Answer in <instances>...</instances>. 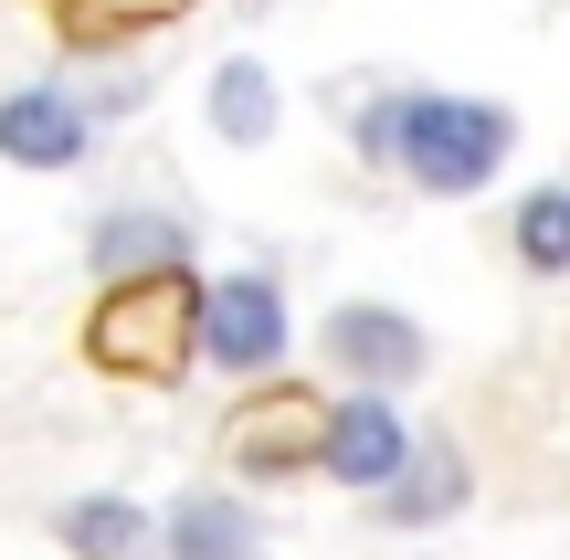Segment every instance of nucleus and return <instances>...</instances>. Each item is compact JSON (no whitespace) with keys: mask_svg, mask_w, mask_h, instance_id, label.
I'll use <instances>...</instances> for the list:
<instances>
[{"mask_svg":"<svg viewBox=\"0 0 570 560\" xmlns=\"http://www.w3.org/2000/svg\"><path fill=\"white\" fill-rule=\"evenodd\" d=\"M360 148L402 159L423 190H487L497 159H508V117L475 96H381L360 106Z\"/></svg>","mask_w":570,"mask_h":560,"instance_id":"nucleus-1","label":"nucleus"},{"mask_svg":"<svg viewBox=\"0 0 570 560\" xmlns=\"http://www.w3.org/2000/svg\"><path fill=\"white\" fill-rule=\"evenodd\" d=\"M75 11V32L96 42V32H138V21H169V11H190V0H63Z\"/></svg>","mask_w":570,"mask_h":560,"instance_id":"nucleus-14","label":"nucleus"},{"mask_svg":"<svg viewBox=\"0 0 570 560\" xmlns=\"http://www.w3.org/2000/svg\"><path fill=\"white\" fill-rule=\"evenodd\" d=\"M327 444V402L317 392H265L233 413V465L244 477H296V465H317Z\"/></svg>","mask_w":570,"mask_h":560,"instance_id":"nucleus-4","label":"nucleus"},{"mask_svg":"<svg viewBox=\"0 0 570 560\" xmlns=\"http://www.w3.org/2000/svg\"><path fill=\"white\" fill-rule=\"evenodd\" d=\"M202 350L223 360V371H265V360L285 350L275 275H223V286H202Z\"/></svg>","mask_w":570,"mask_h":560,"instance_id":"nucleus-3","label":"nucleus"},{"mask_svg":"<svg viewBox=\"0 0 570 560\" xmlns=\"http://www.w3.org/2000/svg\"><path fill=\"white\" fill-rule=\"evenodd\" d=\"M190 350H202V286H190V265L106 286L96 328H85V360L117 371V381H180Z\"/></svg>","mask_w":570,"mask_h":560,"instance_id":"nucleus-2","label":"nucleus"},{"mask_svg":"<svg viewBox=\"0 0 570 560\" xmlns=\"http://www.w3.org/2000/svg\"><path fill=\"white\" fill-rule=\"evenodd\" d=\"M169 560H254V519L233 498H190L169 519Z\"/></svg>","mask_w":570,"mask_h":560,"instance_id":"nucleus-11","label":"nucleus"},{"mask_svg":"<svg viewBox=\"0 0 570 560\" xmlns=\"http://www.w3.org/2000/svg\"><path fill=\"white\" fill-rule=\"evenodd\" d=\"M0 159H21V169H63V159H85V106H63V96H0Z\"/></svg>","mask_w":570,"mask_h":560,"instance_id":"nucleus-7","label":"nucleus"},{"mask_svg":"<svg viewBox=\"0 0 570 560\" xmlns=\"http://www.w3.org/2000/svg\"><path fill=\"white\" fill-rule=\"evenodd\" d=\"M190 254V233L169 223V212H106L96 223V275L106 286H127V275H169Z\"/></svg>","mask_w":570,"mask_h":560,"instance_id":"nucleus-8","label":"nucleus"},{"mask_svg":"<svg viewBox=\"0 0 570 560\" xmlns=\"http://www.w3.org/2000/svg\"><path fill=\"white\" fill-rule=\"evenodd\" d=\"M212 127H223L233 148H265L275 138V75L254 53H233L223 75H212Z\"/></svg>","mask_w":570,"mask_h":560,"instance_id":"nucleus-10","label":"nucleus"},{"mask_svg":"<svg viewBox=\"0 0 570 560\" xmlns=\"http://www.w3.org/2000/svg\"><path fill=\"white\" fill-rule=\"evenodd\" d=\"M244 11H265V0H244Z\"/></svg>","mask_w":570,"mask_h":560,"instance_id":"nucleus-15","label":"nucleus"},{"mask_svg":"<svg viewBox=\"0 0 570 560\" xmlns=\"http://www.w3.org/2000/svg\"><path fill=\"white\" fill-rule=\"evenodd\" d=\"M402 455H412V444H402V413H391L381 392H360V402H338V413H327L317 465H327L338 487H391V477H402Z\"/></svg>","mask_w":570,"mask_h":560,"instance_id":"nucleus-5","label":"nucleus"},{"mask_svg":"<svg viewBox=\"0 0 570 560\" xmlns=\"http://www.w3.org/2000/svg\"><path fill=\"white\" fill-rule=\"evenodd\" d=\"M518 254L539 275H570V190H529L518 202Z\"/></svg>","mask_w":570,"mask_h":560,"instance_id":"nucleus-13","label":"nucleus"},{"mask_svg":"<svg viewBox=\"0 0 570 560\" xmlns=\"http://www.w3.org/2000/svg\"><path fill=\"white\" fill-rule=\"evenodd\" d=\"M327 350H338V371L370 381V392H391V381H412L433 360L423 328H412L402 307H338V317H327Z\"/></svg>","mask_w":570,"mask_h":560,"instance_id":"nucleus-6","label":"nucleus"},{"mask_svg":"<svg viewBox=\"0 0 570 560\" xmlns=\"http://www.w3.org/2000/svg\"><path fill=\"white\" fill-rule=\"evenodd\" d=\"M63 540H75L85 560H148V519L127 498H75L63 508Z\"/></svg>","mask_w":570,"mask_h":560,"instance_id":"nucleus-12","label":"nucleus"},{"mask_svg":"<svg viewBox=\"0 0 570 560\" xmlns=\"http://www.w3.org/2000/svg\"><path fill=\"white\" fill-rule=\"evenodd\" d=\"M454 508H465V455H454V444H423V455H402L381 519L391 529H433V519H454Z\"/></svg>","mask_w":570,"mask_h":560,"instance_id":"nucleus-9","label":"nucleus"}]
</instances>
